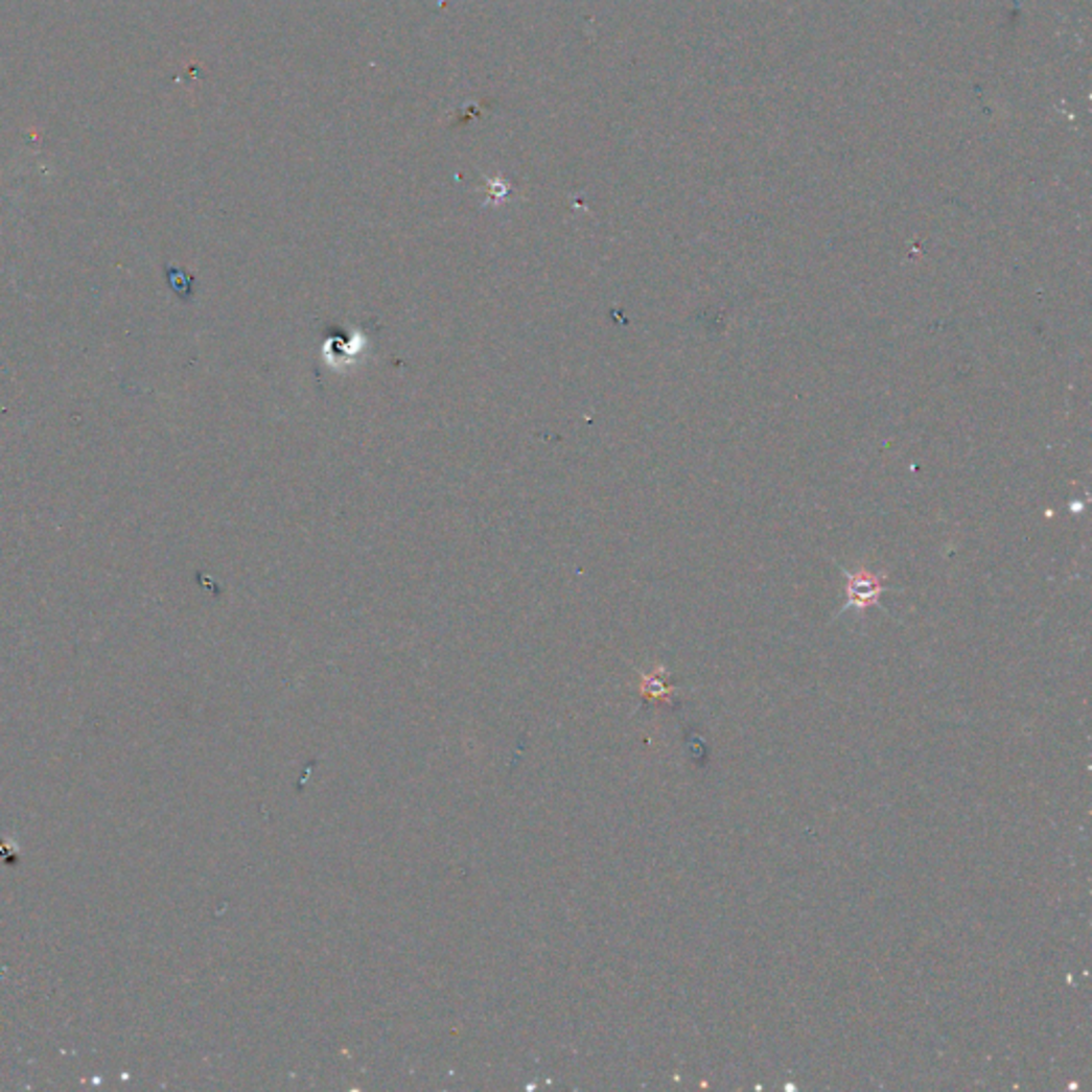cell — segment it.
<instances>
[{
	"instance_id": "2",
	"label": "cell",
	"mask_w": 1092,
	"mask_h": 1092,
	"mask_svg": "<svg viewBox=\"0 0 1092 1092\" xmlns=\"http://www.w3.org/2000/svg\"><path fill=\"white\" fill-rule=\"evenodd\" d=\"M661 677H664V668H659V670L653 674V677L647 679V683H649V688H651V696H659V698H664V700H670V694H668V692H670L672 688H670Z\"/></svg>"
},
{
	"instance_id": "1",
	"label": "cell",
	"mask_w": 1092,
	"mask_h": 1092,
	"mask_svg": "<svg viewBox=\"0 0 1092 1092\" xmlns=\"http://www.w3.org/2000/svg\"><path fill=\"white\" fill-rule=\"evenodd\" d=\"M845 579H847V587H845L847 602L839 614H843L847 610H858L862 614L866 608L879 606V598L883 591H886L888 575H877V572H870L868 567L858 565L854 570H845Z\"/></svg>"
}]
</instances>
